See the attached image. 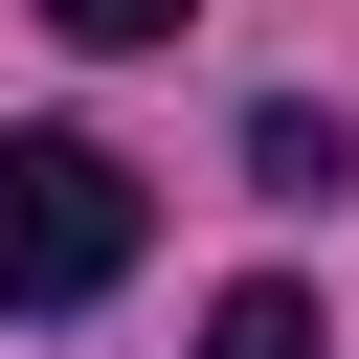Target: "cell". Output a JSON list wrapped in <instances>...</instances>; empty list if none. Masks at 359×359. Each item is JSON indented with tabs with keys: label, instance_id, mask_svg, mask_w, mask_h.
<instances>
[{
	"label": "cell",
	"instance_id": "cell-4",
	"mask_svg": "<svg viewBox=\"0 0 359 359\" xmlns=\"http://www.w3.org/2000/svg\"><path fill=\"white\" fill-rule=\"evenodd\" d=\"M67 45H180V0H45Z\"/></svg>",
	"mask_w": 359,
	"mask_h": 359
},
{
	"label": "cell",
	"instance_id": "cell-1",
	"mask_svg": "<svg viewBox=\"0 0 359 359\" xmlns=\"http://www.w3.org/2000/svg\"><path fill=\"white\" fill-rule=\"evenodd\" d=\"M135 157L112 135H0V314H90L112 269H135Z\"/></svg>",
	"mask_w": 359,
	"mask_h": 359
},
{
	"label": "cell",
	"instance_id": "cell-3",
	"mask_svg": "<svg viewBox=\"0 0 359 359\" xmlns=\"http://www.w3.org/2000/svg\"><path fill=\"white\" fill-rule=\"evenodd\" d=\"M202 359H314V292H292V269H247V292L202 314Z\"/></svg>",
	"mask_w": 359,
	"mask_h": 359
},
{
	"label": "cell",
	"instance_id": "cell-2",
	"mask_svg": "<svg viewBox=\"0 0 359 359\" xmlns=\"http://www.w3.org/2000/svg\"><path fill=\"white\" fill-rule=\"evenodd\" d=\"M247 180H269V202H337V180H359V135H337L314 90H269V112H247Z\"/></svg>",
	"mask_w": 359,
	"mask_h": 359
}]
</instances>
